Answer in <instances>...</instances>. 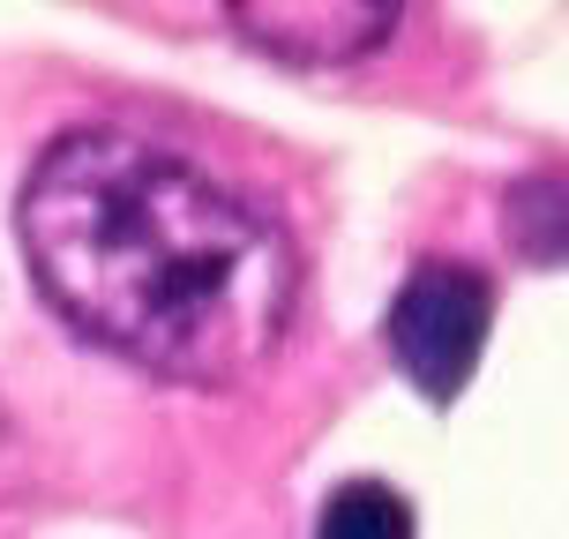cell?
I'll list each match as a JSON object with an SVG mask.
<instances>
[{"label":"cell","mask_w":569,"mask_h":539,"mask_svg":"<svg viewBox=\"0 0 569 539\" xmlns=\"http://www.w3.org/2000/svg\"><path fill=\"white\" fill-rule=\"evenodd\" d=\"M487 330H495V292L465 262L412 270L405 292L390 300V322H382V338H390L405 382L420 398H457L472 382V368H480V352H487Z\"/></svg>","instance_id":"obj_2"},{"label":"cell","mask_w":569,"mask_h":539,"mask_svg":"<svg viewBox=\"0 0 569 539\" xmlns=\"http://www.w3.org/2000/svg\"><path fill=\"white\" fill-rule=\"evenodd\" d=\"M315 539H420L412 525V502L382 480H345L322 517H315Z\"/></svg>","instance_id":"obj_4"},{"label":"cell","mask_w":569,"mask_h":539,"mask_svg":"<svg viewBox=\"0 0 569 539\" xmlns=\"http://www.w3.org/2000/svg\"><path fill=\"white\" fill-rule=\"evenodd\" d=\"M30 278L83 338L166 382L226 390L284 345L300 262L284 232L136 128H68L16 202Z\"/></svg>","instance_id":"obj_1"},{"label":"cell","mask_w":569,"mask_h":539,"mask_svg":"<svg viewBox=\"0 0 569 539\" xmlns=\"http://www.w3.org/2000/svg\"><path fill=\"white\" fill-rule=\"evenodd\" d=\"M240 30L256 38L262 53H284V60H352L368 53L375 38H390L398 30V8H240Z\"/></svg>","instance_id":"obj_3"}]
</instances>
